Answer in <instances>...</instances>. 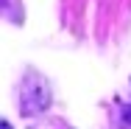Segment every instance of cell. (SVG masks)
Listing matches in <instances>:
<instances>
[{
  "mask_svg": "<svg viewBox=\"0 0 131 129\" xmlns=\"http://www.w3.org/2000/svg\"><path fill=\"white\" fill-rule=\"evenodd\" d=\"M48 104H50V90H48V84H45V81H39V79H31V81H28V87L23 90L20 109H23L25 115H34V112L45 109Z\"/></svg>",
  "mask_w": 131,
  "mask_h": 129,
  "instance_id": "6da1fadb",
  "label": "cell"
},
{
  "mask_svg": "<svg viewBox=\"0 0 131 129\" xmlns=\"http://www.w3.org/2000/svg\"><path fill=\"white\" fill-rule=\"evenodd\" d=\"M123 124H120V129H131V104L128 107H123V118H120Z\"/></svg>",
  "mask_w": 131,
  "mask_h": 129,
  "instance_id": "7a4b0ae2",
  "label": "cell"
},
{
  "mask_svg": "<svg viewBox=\"0 0 131 129\" xmlns=\"http://www.w3.org/2000/svg\"><path fill=\"white\" fill-rule=\"evenodd\" d=\"M3 129H11V124H8V121H3Z\"/></svg>",
  "mask_w": 131,
  "mask_h": 129,
  "instance_id": "3957f363",
  "label": "cell"
}]
</instances>
